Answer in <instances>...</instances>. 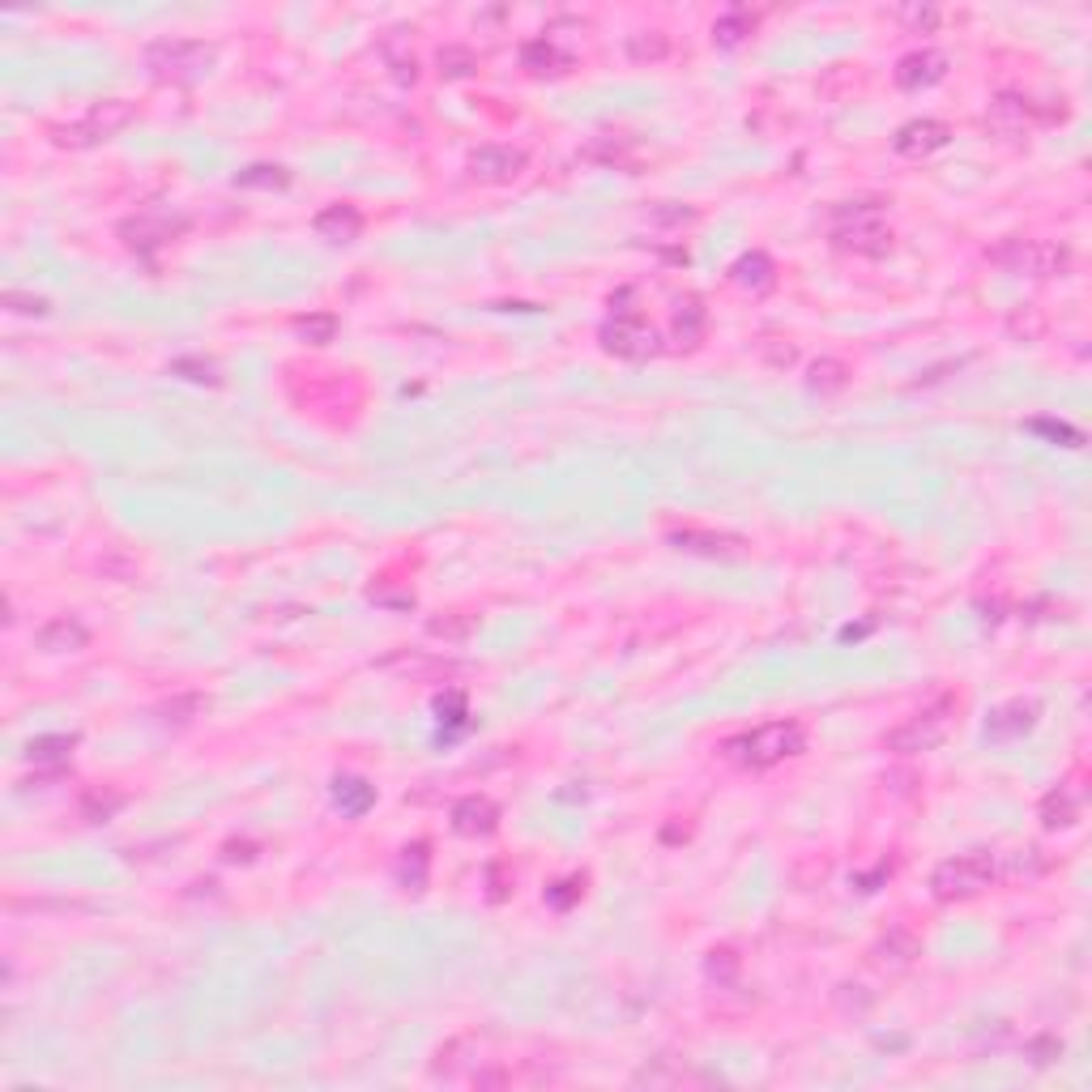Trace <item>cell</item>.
<instances>
[{"label": "cell", "instance_id": "6da1fadb", "mask_svg": "<svg viewBox=\"0 0 1092 1092\" xmlns=\"http://www.w3.org/2000/svg\"><path fill=\"white\" fill-rule=\"evenodd\" d=\"M806 747V730L802 721H768V726H756L747 734H738L730 738V743L721 747L738 768H772V764H781L790 756H802Z\"/></svg>", "mask_w": 1092, "mask_h": 1092}, {"label": "cell", "instance_id": "7a4b0ae2", "mask_svg": "<svg viewBox=\"0 0 1092 1092\" xmlns=\"http://www.w3.org/2000/svg\"><path fill=\"white\" fill-rule=\"evenodd\" d=\"M828 239L845 253H858V257H884L892 248V227L884 218V205L875 201H850V205H836L832 214V227H828Z\"/></svg>", "mask_w": 1092, "mask_h": 1092}, {"label": "cell", "instance_id": "3957f363", "mask_svg": "<svg viewBox=\"0 0 1092 1092\" xmlns=\"http://www.w3.org/2000/svg\"><path fill=\"white\" fill-rule=\"evenodd\" d=\"M132 120H137V102H128V98H102V102H90V108L78 120L56 124L52 128V141H56V146H64V150H86V146H98V141L124 132Z\"/></svg>", "mask_w": 1092, "mask_h": 1092}, {"label": "cell", "instance_id": "277c9868", "mask_svg": "<svg viewBox=\"0 0 1092 1092\" xmlns=\"http://www.w3.org/2000/svg\"><path fill=\"white\" fill-rule=\"evenodd\" d=\"M146 68L158 82L188 86V82H201L209 68H214V48L201 43V39H154L146 48Z\"/></svg>", "mask_w": 1092, "mask_h": 1092}, {"label": "cell", "instance_id": "5b68a950", "mask_svg": "<svg viewBox=\"0 0 1092 1092\" xmlns=\"http://www.w3.org/2000/svg\"><path fill=\"white\" fill-rule=\"evenodd\" d=\"M991 884H995V854H985V850L947 858L931 875V892L939 901H973V896H981Z\"/></svg>", "mask_w": 1092, "mask_h": 1092}, {"label": "cell", "instance_id": "8992f818", "mask_svg": "<svg viewBox=\"0 0 1092 1092\" xmlns=\"http://www.w3.org/2000/svg\"><path fill=\"white\" fill-rule=\"evenodd\" d=\"M952 717H956V704L952 700H935L926 704V709H918L913 717H905L888 738H884V747L896 751V756H922V751H935L947 730H952Z\"/></svg>", "mask_w": 1092, "mask_h": 1092}, {"label": "cell", "instance_id": "52a82bcc", "mask_svg": "<svg viewBox=\"0 0 1092 1092\" xmlns=\"http://www.w3.org/2000/svg\"><path fill=\"white\" fill-rule=\"evenodd\" d=\"M991 261L1011 269V273L1054 277V273H1067L1071 253L1063 248V243H1050V239H1003L999 248L991 253Z\"/></svg>", "mask_w": 1092, "mask_h": 1092}, {"label": "cell", "instance_id": "ba28073f", "mask_svg": "<svg viewBox=\"0 0 1092 1092\" xmlns=\"http://www.w3.org/2000/svg\"><path fill=\"white\" fill-rule=\"evenodd\" d=\"M602 346L611 350V355H619V359H631V363H641V359H653L657 355V333H653V325L649 321H641L637 312H619V316H611V321L602 325Z\"/></svg>", "mask_w": 1092, "mask_h": 1092}, {"label": "cell", "instance_id": "9c48e42d", "mask_svg": "<svg viewBox=\"0 0 1092 1092\" xmlns=\"http://www.w3.org/2000/svg\"><path fill=\"white\" fill-rule=\"evenodd\" d=\"M525 150H512V146H478L474 154H470V175L474 180H482V184H512L517 175L525 171Z\"/></svg>", "mask_w": 1092, "mask_h": 1092}, {"label": "cell", "instance_id": "30bf717a", "mask_svg": "<svg viewBox=\"0 0 1092 1092\" xmlns=\"http://www.w3.org/2000/svg\"><path fill=\"white\" fill-rule=\"evenodd\" d=\"M947 141H952V128H947L943 120H909L905 128H896L892 150L901 158H926V154L943 150Z\"/></svg>", "mask_w": 1092, "mask_h": 1092}, {"label": "cell", "instance_id": "8fae6325", "mask_svg": "<svg viewBox=\"0 0 1092 1092\" xmlns=\"http://www.w3.org/2000/svg\"><path fill=\"white\" fill-rule=\"evenodd\" d=\"M671 547L704 559H738L747 551V542L738 534H713V530H671Z\"/></svg>", "mask_w": 1092, "mask_h": 1092}, {"label": "cell", "instance_id": "7c38bea8", "mask_svg": "<svg viewBox=\"0 0 1092 1092\" xmlns=\"http://www.w3.org/2000/svg\"><path fill=\"white\" fill-rule=\"evenodd\" d=\"M34 645L43 653H82L90 645V627L78 615H56L34 631Z\"/></svg>", "mask_w": 1092, "mask_h": 1092}, {"label": "cell", "instance_id": "4fadbf2b", "mask_svg": "<svg viewBox=\"0 0 1092 1092\" xmlns=\"http://www.w3.org/2000/svg\"><path fill=\"white\" fill-rule=\"evenodd\" d=\"M496 824H500V806L486 794H466L452 806V832H462V836H491Z\"/></svg>", "mask_w": 1092, "mask_h": 1092}, {"label": "cell", "instance_id": "5bb4252c", "mask_svg": "<svg viewBox=\"0 0 1092 1092\" xmlns=\"http://www.w3.org/2000/svg\"><path fill=\"white\" fill-rule=\"evenodd\" d=\"M918 952H922L918 935H909L905 926H892L884 939L870 947V965L884 969V973H901V969H909L913 961H918Z\"/></svg>", "mask_w": 1092, "mask_h": 1092}, {"label": "cell", "instance_id": "9a60e30c", "mask_svg": "<svg viewBox=\"0 0 1092 1092\" xmlns=\"http://www.w3.org/2000/svg\"><path fill=\"white\" fill-rule=\"evenodd\" d=\"M1033 726H1037V704L1033 700H1007L991 713L985 734H991L995 743H1011V738H1025Z\"/></svg>", "mask_w": 1092, "mask_h": 1092}, {"label": "cell", "instance_id": "2e32d148", "mask_svg": "<svg viewBox=\"0 0 1092 1092\" xmlns=\"http://www.w3.org/2000/svg\"><path fill=\"white\" fill-rule=\"evenodd\" d=\"M947 78V56L943 52H913L896 64V86L901 90H926Z\"/></svg>", "mask_w": 1092, "mask_h": 1092}, {"label": "cell", "instance_id": "e0dca14e", "mask_svg": "<svg viewBox=\"0 0 1092 1092\" xmlns=\"http://www.w3.org/2000/svg\"><path fill=\"white\" fill-rule=\"evenodd\" d=\"M991 124L1007 137H1020V132H1029L1037 124V102L1025 98V94H999L991 102Z\"/></svg>", "mask_w": 1092, "mask_h": 1092}, {"label": "cell", "instance_id": "ac0fdd59", "mask_svg": "<svg viewBox=\"0 0 1092 1092\" xmlns=\"http://www.w3.org/2000/svg\"><path fill=\"white\" fill-rule=\"evenodd\" d=\"M312 227L325 243H355L363 235V214L355 205H325Z\"/></svg>", "mask_w": 1092, "mask_h": 1092}, {"label": "cell", "instance_id": "d6986e66", "mask_svg": "<svg viewBox=\"0 0 1092 1092\" xmlns=\"http://www.w3.org/2000/svg\"><path fill=\"white\" fill-rule=\"evenodd\" d=\"M333 806L346 820H359L376 806V786L363 777H337L333 781Z\"/></svg>", "mask_w": 1092, "mask_h": 1092}, {"label": "cell", "instance_id": "ffe728a7", "mask_svg": "<svg viewBox=\"0 0 1092 1092\" xmlns=\"http://www.w3.org/2000/svg\"><path fill=\"white\" fill-rule=\"evenodd\" d=\"M772 277H777V269H772V257L768 253H747V257L734 261V282L743 291H768Z\"/></svg>", "mask_w": 1092, "mask_h": 1092}, {"label": "cell", "instance_id": "44dd1931", "mask_svg": "<svg viewBox=\"0 0 1092 1092\" xmlns=\"http://www.w3.org/2000/svg\"><path fill=\"white\" fill-rule=\"evenodd\" d=\"M180 227H184V223H171V218H132V223H124L120 231L128 235L132 248H158V243H167Z\"/></svg>", "mask_w": 1092, "mask_h": 1092}, {"label": "cell", "instance_id": "7402d4cb", "mask_svg": "<svg viewBox=\"0 0 1092 1092\" xmlns=\"http://www.w3.org/2000/svg\"><path fill=\"white\" fill-rule=\"evenodd\" d=\"M1075 820H1080V798H1075L1067 786L1050 790V794L1041 798V824H1045V828H1071Z\"/></svg>", "mask_w": 1092, "mask_h": 1092}, {"label": "cell", "instance_id": "603a6c76", "mask_svg": "<svg viewBox=\"0 0 1092 1092\" xmlns=\"http://www.w3.org/2000/svg\"><path fill=\"white\" fill-rule=\"evenodd\" d=\"M521 64L530 68V73H563V68L572 64V56L559 52L551 39H534V43L521 48Z\"/></svg>", "mask_w": 1092, "mask_h": 1092}, {"label": "cell", "instance_id": "cb8c5ba5", "mask_svg": "<svg viewBox=\"0 0 1092 1092\" xmlns=\"http://www.w3.org/2000/svg\"><path fill=\"white\" fill-rule=\"evenodd\" d=\"M751 30H756V18H751L747 9H730V13H721V18L713 22V43H717V48H738Z\"/></svg>", "mask_w": 1092, "mask_h": 1092}, {"label": "cell", "instance_id": "d4e9b609", "mask_svg": "<svg viewBox=\"0 0 1092 1092\" xmlns=\"http://www.w3.org/2000/svg\"><path fill=\"white\" fill-rule=\"evenodd\" d=\"M627 56L637 64H657L671 56V39L661 30H637V34H627Z\"/></svg>", "mask_w": 1092, "mask_h": 1092}, {"label": "cell", "instance_id": "484cf974", "mask_svg": "<svg viewBox=\"0 0 1092 1092\" xmlns=\"http://www.w3.org/2000/svg\"><path fill=\"white\" fill-rule=\"evenodd\" d=\"M397 879L406 892H422L427 888V845H406L402 862H397Z\"/></svg>", "mask_w": 1092, "mask_h": 1092}, {"label": "cell", "instance_id": "4316f807", "mask_svg": "<svg viewBox=\"0 0 1092 1092\" xmlns=\"http://www.w3.org/2000/svg\"><path fill=\"white\" fill-rule=\"evenodd\" d=\"M73 747H78L73 734H43V738H34V743L26 747V756L34 764H64L68 756H73Z\"/></svg>", "mask_w": 1092, "mask_h": 1092}, {"label": "cell", "instance_id": "83f0119b", "mask_svg": "<svg viewBox=\"0 0 1092 1092\" xmlns=\"http://www.w3.org/2000/svg\"><path fill=\"white\" fill-rule=\"evenodd\" d=\"M806 384H811V393H840L845 384H850V367L840 359H820V363H811Z\"/></svg>", "mask_w": 1092, "mask_h": 1092}, {"label": "cell", "instance_id": "f1b7e54d", "mask_svg": "<svg viewBox=\"0 0 1092 1092\" xmlns=\"http://www.w3.org/2000/svg\"><path fill=\"white\" fill-rule=\"evenodd\" d=\"M295 333H299L307 346H329V342L337 337V316H333V312L299 316V321H295Z\"/></svg>", "mask_w": 1092, "mask_h": 1092}, {"label": "cell", "instance_id": "f546056e", "mask_svg": "<svg viewBox=\"0 0 1092 1092\" xmlns=\"http://www.w3.org/2000/svg\"><path fill=\"white\" fill-rule=\"evenodd\" d=\"M287 184H291V175L273 163H253L235 175V188H287Z\"/></svg>", "mask_w": 1092, "mask_h": 1092}, {"label": "cell", "instance_id": "4dcf8cb0", "mask_svg": "<svg viewBox=\"0 0 1092 1092\" xmlns=\"http://www.w3.org/2000/svg\"><path fill=\"white\" fill-rule=\"evenodd\" d=\"M436 64H440V78H470L474 68H478V56L462 43H448L436 52Z\"/></svg>", "mask_w": 1092, "mask_h": 1092}, {"label": "cell", "instance_id": "1f68e13d", "mask_svg": "<svg viewBox=\"0 0 1092 1092\" xmlns=\"http://www.w3.org/2000/svg\"><path fill=\"white\" fill-rule=\"evenodd\" d=\"M675 333H679V342H687V346L700 342V333H704V303H700L696 295H687V299L679 303V312H675Z\"/></svg>", "mask_w": 1092, "mask_h": 1092}, {"label": "cell", "instance_id": "d6a6232c", "mask_svg": "<svg viewBox=\"0 0 1092 1092\" xmlns=\"http://www.w3.org/2000/svg\"><path fill=\"white\" fill-rule=\"evenodd\" d=\"M427 631L436 641H448V645H462L470 631H474V619L470 615H462V611H452V615H444V619H432L427 623Z\"/></svg>", "mask_w": 1092, "mask_h": 1092}, {"label": "cell", "instance_id": "836d02e7", "mask_svg": "<svg viewBox=\"0 0 1092 1092\" xmlns=\"http://www.w3.org/2000/svg\"><path fill=\"white\" fill-rule=\"evenodd\" d=\"M709 977L713 981H734V973H738V956H734V947H713L709 952Z\"/></svg>", "mask_w": 1092, "mask_h": 1092}, {"label": "cell", "instance_id": "e575fe53", "mask_svg": "<svg viewBox=\"0 0 1092 1092\" xmlns=\"http://www.w3.org/2000/svg\"><path fill=\"white\" fill-rule=\"evenodd\" d=\"M896 18H901V22H909L913 30H935L943 13H939L935 5H901V9H896Z\"/></svg>", "mask_w": 1092, "mask_h": 1092}, {"label": "cell", "instance_id": "d590c367", "mask_svg": "<svg viewBox=\"0 0 1092 1092\" xmlns=\"http://www.w3.org/2000/svg\"><path fill=\"white\" fill-rule=\"evenodd\" d=\"M120 802H124V794H108V798H102V794H86V802H82V811H86L90 820H108V816L116 811Z\"/></svg>", "mask_w": 1092, "mask_h": 1092}, {"label": "cell", "instance_id": "8d00e7d4", "mask_svg": "<svg viewBox=\"0 0 1092 1092\" xmlns=\"http://www.w3.org/2000/svg\"><path fill=\"white\" fill-rule=\"evenodd\" d=\"M1029 1063H1037V1067H1045V1063H1054L1063 1054V1041H1054V1037H1037V1041H1029Z\"/></svg>", "mask_w": 1092, "mask_h": 1092}, {"label": "cell", "instance_id": "74e56055", "mask_svg": "<svg viewBox=\"0 0 1092 1092\" xmlns=\"http://www.w3.org/2000/svg\"><path fill=\"white\" fill-rule=\"evenodd\" d=\"M5 307L22 312V316H43V312H48V299H39V295H22V291H9V295H5Z\"/></svg>", "mask_w": 1092, "mask_h": 1092}, {"label": "cell", "instance_id": "f35d334b", "mask_svg": "<svg viewBox=\"0 0 1092 1092\" xmlns=\"http://www.w3.org/2000/svg\"><path fill=\"white\" fill-rule=\"evenodd\" d=\"M1029 427H1033V432H1050L1054 440H1059V436H1067L1071 444H1080V432H1071V427H1063V422H1029Z\"/></svg>", "mask_w": 1092, "mask_h": 1092}, {"label": "cell", "instance_id": "ab89813d", "mask_svg": "<svg viewBox=\"0 0 1092 1092\" xmlns=\"http://www.w3.org/2000/svg\"><path fill=\"white\" fill-rule=\"evenodd\" d=\"M474 1084L478 1088H504L508 1084V1071H474Z\"/></svg>", "mask_w": 1092, "mask_h": 1092}, {"label": "cell", "instance_id": "60d3db41", "mask_svg": "<svg viewBox=\"0 0 1092 1092\" xmlns=\"http://www.w3.org/2000/svg\"><path fill=\"white\" fill-rule=\"evenodd\" d=\"M555 888H559V892H551V905H559V909L577 896V884H555Z\"/></svg>", "mask_w": 1092, "mask_h": 1092}]
</instances>
